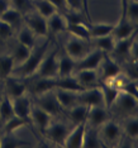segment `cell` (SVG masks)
<instances>
[{
    "mask_svg": "<svg viewBox=\"0 0 138 148\" xmlns=\"http://www.w3.org/2000/svg\"><path fill=\"white\" fill-rule=\"evenodd\" d=\"M39 108H42L43 110H46L49 115H58L62 113V108L60 105L58 100L56 97L55 90H49L41 94V95H37V104Z\"/></svg>",
    "mask_w": 138,
    "mask_h": 148,
    "instance_id": "obj_7",
    "label": "cell"
},
{
    "mask_svg": "<svg viewBox=\"0 0 138 148\" xmlns=\"http://www.w3.org/2000/svg\"><path fill=\"white\" fill-rule=\"evenodd\" d=\"M127 3H128V0H120V14H122V15H123L124 10H126ZM122 15H120V16H122Z\"/></svg>",
    "mask_w": 138,
    "mask_h": 148,
    "instance_id": "obj_48",
    "label": "cell"
},
{
    "mask_svg": "<svg viewBox=\"0 0 138 148\" xmlns=\"http://www.w3.org/2000/svg\"><path fill=\"white\" fill-rule=\"evenodd\" d=\"M14 114V110H13V105H12V100L10 97L4 96L0 103V123H5L8 119H10Z\"/></svg>",
    "mask_w": 138,
    "mask_h": 148,
    "instance_id": "obj_39",
    "label": "cell"
},
{
    "mask_svg": "<svg viewBox=\"0 0 138 148\" xmlns=\"http://www.w3.org/2000/svg\"><path fill=\"white\" fill-rule=\"evenodd\" d=\"M73 76L77 80V82L82 86V89L97 86V82H99L97 70H76L73 72Z\"/></svg>",
    "mask_w": 138,
    "mask_h": 148,
    "instance_id": "obj_18",
    "label": "cell"
},
{
    "mask_svg": "<svg viewBox=\"0 0 138 148\" xmlns=\"http://www.w3.org/2000/svg\"><path fill=\"white\" fill-rule=\"evenodd\" d=\"M25 24L37 37H46L48 34L47 28V19L36 10L25 15Z\"/></svg>",
    "mask_w": 138,
    "mask_h": 148,
    "instance_id": "obj_10",
    "label": "cell"
},
{
    "mask_svg": "<svg viewBox=\"0 0 138 148\" xmlns=\"http://www.w3.org/2000/svg\"><path fill=\"white\" fill-rule=\"evenodd\" d=\"M57 71H58V53L56 49H53L51 52L47 51L36 73L38 75V77L56 79Z\"/></svg>",
    "mask_w": 138,
    "mask_h": 148,
    "instance_id": "obj_4",
    "label": "cell"
},
{
    "mask_svg": "<svg viewBox=\"0 0 138 148\" xmlns=\"http://www.w3.org/2000/svg\"><path fill=\"white\" fill-rule=\"evenodd\" d=\"M10 100H12L13 110H14L15 115L29 120V114H31V109H32V101L29 99V96L24 94L22 96L13 97Z\"/></svg>",
    "mask_w": 138,
    "mask_h": 148,
    "instance_id": "obj_19",
    "label": "cell"
},
{
    "mask_svg": "<svg viewBox=\"0 0 138 148\" xmlns=\"http://www.w3.org/2000/svg\"><path fill=\"white\" fill-rule=\"evenodd\" d=\"M66 4L69 10H73V12H82L86 15V10H85V4H84V0H66ZM87 19V18H86Z\"/></svg>",
    "mask_w": 138,
    "mask_h": 148,
    "instance_id": "obj_44",
    "label": "cell"
},
{
    "mask_svg": "<svg viewBox=\"0 0 138 148\" xmlns=\"http://www.w3.org/2000/svg\"><path fill=\"white\" fill-rule=\"evenodd\" d=\"M66 32L70 33V36H75L90 41V32L87 23H67Z\"/></svg>",
    "mask_w": 138,
    "mask_h": 148,
    "instance_id": "obj_32",
    "label": "cell"
},
{
    "mask_svg": "<svg viewBox=\"0 0 138 148\" xmlns=\"http://www.w3.org/2000/svg\"><path fill=\"white\" fill-rule=\"evenodd\" d=\"M76 61L71 58L67 53L58 56V71H57V77H65L70 76L75 72Z\"/></svg>",
    "mask_w": 138,
    "mask_h": 148,
    "instance_id": "obj_22",
    "label": "cell"
},
{
    "mask_svg": "<svg viewBox=\"0 0 138 148\" xmlns=\"http://www.w3.org/2000/svg\"><path fill=\"white\" fill-rule=\"evenodd\" d=\"M114 28V23H89L90 39L96 37H103L106 34H112Z\"/></svg>",
    "mask_w": 138,
    "mask_h": 148,
    "instance_id": "obj_31",
    "label": "cell"
},
{
    "mask_svg": "<svg viewBox=\"0 0 138 148\" xmlns=\"http://www.w3.org/2000/svg\"><path fill=\"white\" fill-rule=\"evenodd\" d=\"M84 4H85V10H86V18L89 23H91V16H90V9H89V0H84Z\"/></svg>",
    "mask_w": 138,
    "mask_h": 148,
    "instance_id": "obj_47",
    "label": "cell"
},
{
    "mask_svg": "<svg viewBox=\"0 0 138 148\" xmlns=\"http://www.w3.org/2000/svg\"><path fill=\"white\" fill-rule=\"evenodd\" d=\"M79 103L85 104L87 106H104L103 94L102 90H100V86H93L81 90L79 92Z\"/></svg>",
    "mask_w": 138,
    "mask_h": 148,
    "instance_id": "obj_9",
    "label": "cell"
},
{
    "mask_svg": "<svg viewBox=\"0 0 138 148\" xmlns=\"http://www.w3.org/2000/svg\"><path fill=\"white\" fill-rule=\"evenodd\" d=\"M31 52H32L31 48L25 47L24 45H22V43L16 42L15 46L13 47V49H12V53H10V56L13 57V60H14L15 66L22 65V63L28 58V56L31 55Z\"/></svg>",
    "mask_w": 138,
    "mask_h": 148,
    "instance_id": "obj_35",
    "label": "cell"
},
{
    "mask_svg": "<svg viewBox=\"0 0 138 148\" xmlns=\"http://www.w3.org/2000/svg\"><path fill=\"white\" fill-rule=\"evenodd\" d=\"M56 86V79H47V77H38L34 82L31 85V92L33 95H41V94L49 91L55 89Z\"/></svg>",
    "mask_w": 138,
    "mask_h": 148,
    "instance_id": "obj_24",
    "label": "cell"
},
{
    "mask_svg": "<svg viewBox=\"0 0 138 148\" xmlns=\"http://www.w3.org/2000/svg\"><path fill=\"white\" fill-rule=\"evenodd\" d=\"M119 72H120V67L118 65V62L112 57H108L106 55H104L102 62L97 67L99 79H102L103 81H106V80L112 79L113 76H115Z\"/></svg>",
    "mask_w": 138,
    "mask_h": 148,
    "instance_id": "obj_11",
    "label": "cell"
},
{
    "mask_svg": "<svg viewBox=\"0 0 138 148\" xmlns=\"http://www.w3.org/2000/svg\"><path fill=\"white\" fill-rule=\"evenodd\" d=\"M36 38H37V36L27 25L22 27V28L19 29V32H18V42L22 43V45H24L25 47H28V48L33 49L36 47Z\"/></svg>",
    "mask_w": 138,
    "mask_h": 148,
    "instance_id": "obj_37",
    "label": "cell"
},
{
    "mask_svg": "<svg viewBox=\"0 0 138 148\" xmlns=\"http://www.w3.org/2000/svg\"><path fill=\"white\" fill-rule=\"evenodd\" d=\"M137 32L132 34L128 38L124 39H119V41H115V46H114V49L112 53H115L122 58H129L130 57V51H132V47L134 46V43L137 42Z\"/></svg>",
    "mask_w": 138,
    "mask_h": 148,
    "instance_id": "obj_20",
    "label": "cell"
},
{
    "mask_svg": "<svg viewBox=\"0 0 138 148\" xmlns=\"http://www.w3.org/2000/svg\"><path fill=\"white\" fill-rule=\"evenodd\" d=\"M9 4H10L13 9L22 13L23 15H27L29 13L34 12L33 0H9Z\"/></svg>",
    "mask_w": 138,
    "mask_h": 148,
    "instance_id": "obj_41",
    "label": "cell"
},
{
    "mask_svg": "<svg viewBox=\"0 0 138 148\" xmlns=\"http://www.w3.org/2000/svg\"><path fill=\"white\" fill-rule=\"evenodd\" d=\"M51 4L55 6V9L61 14H66L69 12V8H67L66 4V0H48Z\"/></svg>",
    "mask_w": 138,
    "mask_h": 148,
    "instance_id": "obj_45",
    "label": "cell"
},
{
    "mask_svg": "<svg viewBox=\"0 0 138 148\" xmlns=\"http://www.w3.org/2000/svg\"><path fill=\"white\" fill-rule=\"evenodd\" d=\"M5 81V92H6V96L13 99V97H18V96H22L27 94L28 91V87L23 81L18 79V77H14V76H9L4 80Z\"/></svg>",
    "mask_w": 138,
    "mask_h": 148,
    "instance_id": "obj_17",
    "label": "cell"
},
{
    "mask_svg": "<svg viewBox=\"0 0 138 148\" xmlns=\"http://www.w3.org/2000/svg\"><path fill=\"white\" fill-rule=\"evenodd\" d=\"M97 132H99V137L103 146L117 147L120 144V140L123 138L122 127L114 120L108 119L103 125L97 128Z\"/></svg>",
    "mask_w": 138,
    "mask_h": 148,
    "instance_id": "obj_2",
    "label": "cell"
},
{
    "mask_svg": "<svg viewBox=\"0 0 138 148\" xmlns=\"http://www.w3.org/2000/svg\"><path fill=\"white\" fill-rule=\"evenodd\" d=\"M65 51L71 58L79 61L81 57H84L90 51V41L75 36H70V38L65 43Z\"/></svg>",
    "mask_w": 138,
    "mask_h": 148,
    "instance_id": "obj_5",
    "label": "cell"
},
{
    "mask_svg": "<svg viewBox=\"0 0 138 148\" xmlns=\"http://www.w3.org/2000/svg\"><path fill=\"white\" fill-rule=\"evenodd\" d=\"M48 46H49V39H47L42 46L37 47V48L34 47L32 49L31 55L28 56V58L22 65H18L14 67L13 73L16 77H29L32 75H36L37 70H38L39 65H41V61L43 60L47 51H48Z\"/></svg>",
    "mask_w": 138,
    "mask_h": 148,
    "instance_id": "obj_1",
    "label": "cell"
},
{
    "mask_svg": "<svg viewBox=\"0 0 138 148\" xmlns=\"http://www.w3.org/2000/svg\"><path fill=\"white\" fill-rule=\"evenodd\" d=\"M13 33H14V28L13 27H10L8 23L0 21V39L1 41L9 39L13 36Z\"/></svg>",
    "mask_w": 138,
    "mask_h": 148,
    "instance_id": "obj_43",
    "label": "cell"
},
{
    "mask_svg": "<svg viewBox=\"0 0 138 148\" xmlns=\"http://www.w3.org/2000/svg\"><path fill=\"white\" fill-rule=\"evenodd\" d=\"M119 90L120 91H123V92L130 94V95L137 97V94H138V91H137V81L134 79H129L127 82H124L123 85L119 87Z\"/></svg>",
    "mask_w": 138,
    "mask_h": 148,
    "instance_id": "obj_42",
    "label": "cell"
},
{
    "mask_svg": "<svg viewBox=\"0 0 138 148\" xmlns=\"http://www.w3.org/2000/svg\"><path fill=\"white\" fill-rule=\"evenodd\" d=\"M70 129H71V128L67 125L66 123L51 122L48 124V127L43 130V134H45V137L48 140H51L52 143L58 144V146H63Z\"/></svg>",
    "mask_w": 138,
    "mask_h": 148,
    "instance_id": "obj_6",
    "label": "cell"
},
{
    "mask_svg": "<svg viewBox=\"0 0 138 148\" xmlns=\"http://www.w3.org/2000/svg\"><path fill=\"white\" fill-rule=\"evenodd\" d=\"M47 28H48V33H51V34H60V33L66 32V16L58 12L52 14L49 18H47Z\"/></svg>",
    "mask_w": 138,
    "mask_h": 148,
    "instance_id": "obj_21",
    "label": "cell"
},
{
    "mask_svg": "<svg viewBox=\"0 0 138 148\" xmlns=\"http://www.w3.org/2000/svg\"><path fill=\"white\" fill-rule=\"evenodd\" d=\"M137 32V25L130 23L129 21H127L126 18H120L119 22L117 24H114V28L112 31V36L115 41H119V39H124L128 38L132 34Z\"/></svg>",
    "mask_w": 138,
    "mask_h": 148,
    "instance_id": "obj_16",
    "label": "cell"
},
{
    "mask_svg": "<svg viewBox=\"0 0 138 148\" xmlns=\"http://www.w3.org/2000/svg\"><path fill=\"white\" fill-rule=\"evenodd\" d=\"M85 127L86 123H79L75 124L71 129H70L69 134H67L63 147L67 148H81L84 142V133H85Z\"/></svg>",
    "mask_w": 138,
    "mask_h": 148,
    "instance_id": "obj_12",
    "label": "cell"
},
{
    "mask_svg": "<svg viewBox=\"0 0 138 148\" xmlns=\"http://www.w3.org/2000/svg\"><path fill=\"white\" fill-rule=\"evenodd\" d=\"M82 147H87V148L103 147L102 140H100V137H99V132H97V128L90 127V125L86 124L85 133H84Z\"/></svg>",
    "mask_w": 138,
    "mask_h": 148,
    "instance_id": "obj_25",
    "label": "cell"
},
{
    "mask_svg": "<svg viewBox=\"0 0 138 148\" xmlns=\"http://www.w3.org/2000/svg\"><path fill=\"white\" fill-rule=\"evenodd\" d=\"M90 42L94 43L95 48L100 49L103 53H112L114 49V46H115V39L113 38L112 34H106L103 37H96V38H91Z\"/></svg>",
    "mask_w": 138,
    "mask_h": 148,
    "instance_id": "obj_26",
    "label": "cell"
},
{
    "mask_svg": "<svg viewBox=\"0 0 138 148\" xmlns=\"http://www.w3.org/2000/svg\"><path fill=\"white\" fill-rule=\"evenodd\" d=\"M8 8H10L9 0H0V15H1Z\"/></svg>",
    "mask_w": 138,
    "mask_h": 148,
    "instance_id": "obj_46",
    "label": "cell"
},
{
    "mask_svg": "<svg viewBox=\"0 0 138 148\" xmlns=\"http://www.w3.org/2000/svg\"><path fill=\"white\" fill-rule=\"evenodd\" d=\"M29 120H31L32 124H34L36 128H38V130H41L43 133V130L52 122V115H49L46 110H43L38 105H32L31 114H29Z\"/></svg>",
    "mask_w": 138,
    "mask_h": 148,
    "instance_id": "obj_14",
    "label": "cell"
},
{
    "mask_svg": "<svg viewBox=\"0 0 138 148\" xmlns=\"http://www.w3.org/2000/svg\"><path fill=\"white\" fill-rule=\"evenodd\" d=\"M120 18H126L127 21H129L130 23L137 25L138 22V3L137 0H128L126 10H124L123 15Z\"/></svg>",
    "mask_w": 138,
    "mask_h": 148,
    "instance_id": "obj_40",
    "label": "cell"
},
{
    "mask_svg": "<svg viewBox=\"0 0 138 148\" xmlns=\"http://www.w3.org/2000/svg\"><path fill=\"white\" fill-rule=\"evenodd\" d=\"M0 138H1V133H0Z\"/></svg>",
    "mask_w": 138,
    "mask_h": 148,
    "instance_id": "obj_50",
    "label": "cell"
},
{
    "mask_svg": "<svg viewBox=\"0 0 138 148\" xmlns=\"http://www.w3.org/2000/svg\"><path fill=\"white\" fill-rule=\"evenodd\" d=\"M53 90H55L56 97H57V100H58L62 110H69L70 108L79 104V92L80 91L66 90V89H61V87H55Z\"/></svg>",
    "mask_w": 138,
    "mask_h": 148,
    "instance_id": "obj_13",
    "label": "cell"
},
{
    "mask_svg": "<svg viewBox=\"0 0 138 148\" xmlns=\"http://www.w3.org/2000/svg\"><path fill=\"white\" fill-rule=\"evenodd\" d=\"M100 90H102L103 94V100H104V106L109 110V108L113 105V103L115 101L118 94H119V89L108 82H104L102 86H100Z\"/></svg>",
    "mask_w": 138,
    "mask_h": 148,
    "instance_id": "obj_29",
    "label": "cell"
},
{
    "mask_svg": "<svg viewBox=\"0 0 138 148\" xmlns=\"http://www.w3.org/2000/svg\"><path fill=\"white\" fill-rule=\"evenodd\" d=\"M15 67L14 60L9 55H1L0 56V80H5L6 77L13 75V70Z\"/></svg>",
    "mask_w": 138,
    "mask_h": 148,
    "instance_id": "obj_34",
    "label": "cell"
},
{
    "mask_svg": "<svg viewBox=\"0 0 138 148\" xmlns=\"http://www.w3.org/2000/svg\"><path fill=\"white\" fill-rule=\"evenodd\" d=\"M55 87H61V89L66 90H73V91H81L82 86L77 82V80L75 79V76L70 75L65 77H56V86Z\"/></svg>",
    "mask_w": 138,
    "mask_h": 148,
    "instance_id": "obj_36",
    "label": "cell"
},
{
    "mask_svg": "<svg viewBox=\"0 0 138 148\" xmlns=\"http://www.w3.org/2000/svg\"><path fill=\"white\" fill-rule=\"evenodd\" d=\"M109 110L104 106H89V112L86 116V124L94 128L103 125L109 118Z\"/></svg>",
    "mask_w": 138,
    "mask_h": 148,
    "instance_id": "obj_15",
    "label": "cell"
},
{
    "mask_svg": "<svg viewBox=\"0 0 138 148\" xmlns=\"http://www.w3.org/2000/svg\"><path fill=\"white\" fill-rule=\"evenodd\" d=\"M105 53H103L100 49L94 48L90 49L84 57L76 61L75 65V71L76 70H97L100 62H102L103 57Z\"/></svg>",
    "mask_w": 138,
    "mask_h": 148,
    "instance_id": "obj_8",
    "label": "cell"
},
{
    "mask_svg": "<svg viewBox=\"0 0 138 148\" xmlns=\"http://www.w3.org/2000/svg\"><path fill=\"white\" fill-rule=\"evenodd\" d=\"M0 21L8 23L9 25L15 29L16 27L21 25V23L23 21V14L19 13L18 10H15V9H13L10 6V8H8L1 15H0Z\"/></svg>",
    "mask_w": 138,
    "mask_h": 148,
    "instance_id": "obj_33",
    "label": "cell"
},
{
    "mask_svg": "<svg viewBox=\"0 0 138 148\" xmlns=\"http://www.w3.org/2000/svg\"><path fill=\"white\" fill-rule=\"evenodd\" d=\"M31 146L28 142L21 139L15 136V133H1L0 138V148H15V147H25Z\"/></svg>",
    "mask_w": 138,
    "mask_h": 148,
    "instance_id": "obj_28",
    "label": "cell"
},
{
    "mask_svg": "<svg viewBox=\"0 0 138 148\" xmlns=\"http://www.w3.org/2000/svg\"><path fill=\"white\" fill-rule=\"evenodd\" d=\"M3 97H4V96H3V94H1V91H0V103H1V100H3Z\"/></svg>",
    "mask_w": 138,
    "mask_h": 148,
    "instance_id": "obj_49",
    "label": "cell"
},
{
    "mask_svg": "<svg viewBox=\"0 0 138 148\" xmlns=\"http://www.w3.org/2000/svg\"><path fill=\"white\" fill-rule=\"evenodd\" d=\"M122 127V130H123V134L127 136L128 138L130 139L136 140L137 139V134H138V119H137V114L134 115H129V116H126L124 118V122H123V125Z\"/></svg>",
    "mask_w": 138,
    "mask_h": 148,
    "instance_id": "obj_27",
    "label": "cell"
},
{
    "mask_svg": "<svg viewBox=\"0 0 138 148\" xmlns=\"http://www.w3.org/2000/svg\"><path fill=\"white\" fill-rule=\"evenodd\" d=\"M67 112V115H69V119L71 120V123L75 125V124L79 123H86V116H87V112H89V106L85 105V104H76L75 106L70 108Z\"/></svg>",
    "mask_w": 138,
    "mask_h": 148,
    "instance_id": "obj_23",
    "label": "cell"
},
{
    "mask_svg": "<svg viewBox=\"0 0 138 148\" xmlns=\"http://www.w3.org/2000/svg\"><path fill=\"white\" fill-rule=\"evenodd\" d=\"M33 5H34V10L42 16H45L46 19L49 18L52 14L57 13L55 6L48 0H33Z\"/></svg>",
    "mask_w": 138,
    "mask_h": 148,
    "instance_id": "obj_38",
    "label": "cell"
},
{
    "mask_svg": "<svg viewBox=\"0 0 138 148\" xmlns=\"http://www.w3.org/2000/svg\"><path fill=\"white\" fill-rule=\"evenodd\" d=\"M137 106H138V100L136 96L119 90V94H118L115 101L109 108V110H113V112L120 114L122 116L126 118L137 114Z\"/></svg>",
    "mask_w": 138,
    "mask_h": 148,
    "instance_id": "obj_3",
    "label": "cell"
},
{
    "mask_svg": "<svg viewBox=\"0 0 138 148\" xmlns=\"http://www.w3.org/2000/svg\"><path fill=\"white\" fill-rule=\"evenodd\" d=\"M31 123V120L21 118L18 115H13L10 119H8L5 123H3V129L1 133H15L18 129H21L22 127L27 125V124Z\"/></svg>",
    "mask_w": 138,
    "mask_h": 148,
    "instance_id": "obj_30",
    "label": "cell"
}]
</instances>
